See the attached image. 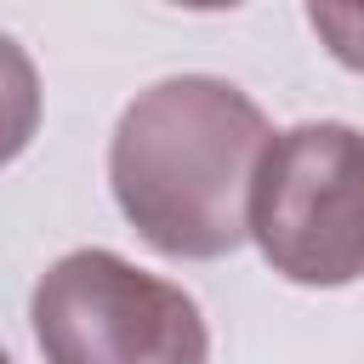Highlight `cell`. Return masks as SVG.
<instances>
[{
	"label": "cell",
	"mask_w": 364,
	"mask_h": 364,
	"mask_svg": "<svg viewBox=\"0 0 364 364\" xmlns=\"http://www.w3.org/2000/svg\"><path fill=\"white\" fill-rule=\"evenodd\" d=\"M273 131L216 74H176L136 91L108 142L119 216L171 262H216L250 239V188Z\"/></svg>",
	"instance_id": "1"
},
{
	"label": "cell",
	"mask_w": 364,
	"mask_h": 364,
	"mask_svg": "<svg viewBox=\"0 0 364 364\" xmlns=\"http://www.w3.org/2000/svg\"><path fill=\"white\" fill-rule=\"evenodd\" d=\"M250 239L290 284L364 279V131L341 119L273 131L250 188Z\"/></svg>",
	"instance_id": "2"
},
{
	"label": "cell",
	"mask_w": 364,
	"mask_h": 364,
	"mask_svg": "<svg viewBox=\"0 0 364 364\" xmlns=\"http://www.w3.org/2000/svg\"><path fill=\"white\" fill-rule=\"evenodd\" d=\"M34 341L46 364H205L210 330L199 301L142 273L114 250L57 256L28 301Z\"/></svg>",
	"instance_id": "3"
},
{
	"label": "cell",
	"mask_w": 364,
	"mask_h": 364,
	"mask_svg": "<svg viewBox=\"0 0 364 364\" xmlns=\"http://www.w3.org/2000/svg\"><path fill=\"white\" fill-rule=\"evenodd\" d=\"M40 131V74L28 51L0 34V165H11Z\"/></svg>",
	"instance_id": "4"
},
{
	"label": "cell",
	"mask_w": 364,
	"mask_h": 364,
	"mask_svg": "<svg viewBox=\"0 0 364 364\" xmlns=\"http://www.w3.org/2000/svg\"><path fill=\"white\" fill-rule=\"evenodd\" d=\"M307 23H313V34L330 46V57L341 63V68H353V74H364V6H307Z\"/></svg>",
	"instance_id": "5"
},
{
	"label": "cell",
	"mask_w": 364,
	"mask_h": 364,
	"mask_svg": "<svg viewBox=\"0 0 364 364\" xmlns=\"http://www.w3.org/2000/svg\"><path fill=\"white\" fill-rule=\"evenodd\" d=\"M0 364H11V358H6V353H0Z\"/></svg>",
	"instance_id": "6"
}]
</instances>
